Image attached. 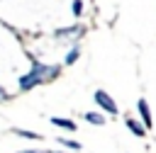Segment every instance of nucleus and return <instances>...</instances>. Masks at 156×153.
Here are the masks:
<instances>
[{"label":"nucleus","mask_w":156,"mask_h":153,"mask_svg":"<svg viewBox=\"0 0 156 153\" xmlns=\"http://www.w3.org/2000/svg\"><path fill=\"white\" fill-rule=\"evenodd\" d=\"M20 153H44V151H34V148H27V151H20Z\"/></svg>","instance_id":"obj_13"},{"label":"nucleus","mask_w":156,"mask_h":153,"mask_svg":"<svg viewBox=\"0 0 156 153\" xmlns=\"http://www.w3.org/2000/svg\"><path fill=\"white\" fill-rule=\"evenodd\" d=\"M58 73H61V66H56V63L32 61L29 70H27V73H22V75L17 78V90H20V92H29V90H34L37 85H44V83L56 80V78H58Z\"/></svg>","instance_id":"obj_1"},{"label":"nucleus","mask_w":156,"mask_h":153,"mask_svg":"<svg viewBox=\"0 0 156 153\" xmlns=\"http://www.w3.org/2000/svg\"><path fill=\"white\" fill-rule=\"evenodd\" d=\"M49 121H51L54 126L63 129V131H76V129H78V124H76L73 119H66V117H51Z\"/></svg>","instance_id":"obj_5"},{"label":"nucleus","mask_w":156,"mask_h":153,"mask_svg":"<svg viewBox=\"0 0 156 153\" xmlns=\"http://www.w3.org/2000/svg\"><path fill=\"white\" fill-rule=\"evenodd\" d=\"M136 112H139V117H141V124H144V129H151V109H149V102L141 97L139 102H136Z\"/></svg>","instance_id":"obj_4"},{"label":"nucleus","mask_w":156,"mask_h":153,"mask_svg":"<svg viewBox=\"0 0 156 153\" xmlns=\"http://www.w3.org/2000/svg\"><path fill=\"white\" fill-rule=\"evenodd\" d=\"M83 119H85L88 124H93V126H102V124H105V117H102L100 112H85Z\"/></svg>","instance_id":"obj_9"},{"label":"nucleus","mask_w":156,"mask_h":153,"mask_svg":"<svg viewBox=\"0 0 156 153\" xmlns=\"http://www.w3.org/2000/svg\"><path fill=\"white\" fill-rule=\"evenodd\" d=\"M71 12H73L76 17H80V15H83V0H73V2H71Z\"/></svg>","instance_id":"obj_11"},{"label":"nucleus","mask_w":156,"mask_h":153,"mask_svg":"<svg viewBox=\"0 0 156 153\" xmlns=\"http://www.w3.org/2000/svg\"><path fill=\"white\" fill-rule=\"evenodd\" d=\"M15 136H22V138H29V141H41V134H37V131H29V129H20V126H12L10 129Z\"/></svg>","instance_id":"obj_8"},{"label":"nucleus","mask_w":156,"mask_h":153,"mask_svg":"<svg viewBox=\"0 0 156 153\" xmlns=\"http://www.w3.org/2000/svg\"><path fill=\"white\" fill-rule=\"evenodd\" d=\"M58 143H61L63 148H71V151H80V148H83V146H80L78 141H73V138H61V136H58Z\"/></svg>","instance_id":"obj_10"},{"label":"nucleus","mask_w":156,"mask_h":153,"mask_svg":"<svg viewBox=\"0 0 156 153\" xmlns=\"http://www.w3.org/2000/svg\"><path fill=\"white\" fill-rule=\"evenodd\" d=\"M44 153H61V151H44Z\"/></svg>","instance_id":"obj_14"},{"label":"nucleus","mask_w":156,"mask_h":153,"mask_svg":"<svg viewBox=\"0 0 156 153\" xmlns=\"http://www.w3.org/2000/svg\"><path fill=\"white\" fill-rule=\"evenodd\" d=\"M124 124H127V129H129L134 136H139V138H141V136H146V129H144V124H139L134 117H127V119H124Z\"/></svg>","instance_id":"obj_6"},{"label":"nucleus","mask_w":156,"mask_h":153,"mask_svg":"<svg viewBox=\"0 0 156 153\" xmlns=\"http://www.w3.org/2000/svg\"><path fill=\"white\" fill-rule=\"evenodd\" d=\"M83 32H85L83 24H71V27H61V29H56L54 36H56V39H73V44H76V39H80Z\"/></svg>","instance_id":"obj_3"},{"label":"nucleus","mask_w":156,"mask_h":153,"mask_svg":"<svg viewBox=\"0 0 156 153\" xmlns=\"http://www.w3.org/2000/svg\"><path fill=\"white\" fill-rule=\"evenodd\" d=\"M10 97H12V95H10L7 90H5V85H0V104H2V102H7Z\"/></svg>","instance_id":"obj_12"},{"label":"nucleus","mask_w":156,"mask_h":153,"mask_svg":"<svg viewBox=\"0 0 156 153\" xmlns=\"http://www.w3.org/2000/svg\"><path fill=\"white\" fill-rule=\"evenodd\" d=\"M93 100H95V104H98L102 112H107V114H112V117L119 112V109H117V102H115V100H112V97H110L105 90H95Z\"/></svg>","instance_id":"obj_2"},{"label":"nucleus","mask_w":156,"mask_h":153,"mask_svg":"<svg viewBox=\"0 0 156 153\" xmlns=\"http://www.w3.org/2000/svg\"><path fill=\"white\" fill-rule=\"evenodd\" d=\"M78 56H80V44H71V49L63 56V66H73L78 61Z\"/></svg>","instance_id":"obj_7"}]
</instances>
